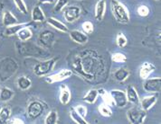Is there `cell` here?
<instances>
[{"mask_svg": "<svg viewBox=\"0 0 161 124\" xmlns=\"http://www.w3.org/2000/svg\"><path fill=\"white\" fill-rule=\"evenodd\" d=\"M111 12L115 20L120 23H128L130 20V13L127 7L119 0H111L110 1Z\"/></svg>", "mask_w": 161, "mask_h": 124, "instance_id": "1", "label": "cell"}, {"mask_svg": "<svg viewBox=\"0 0 161 124\" xmlns=\"http://www.w3.org/2000/svg\"><path fill=\"white\" fill-rule=\"evenodd\" d=\"M18 65L15 59L11 58H6L0 61V79L2 81L8 80L13 74L16 72Z\"/></svg>", "mask_w": 161, "mask_h": 124, "instance_id": "2", "label": "cell"}, {"mask_svg": "<svg viewBox=\"0 0 161 124\" xmlns=\"http://www.w3.org/2000/svg\"><path fill=\"white\" fill-rule=\"evenodd\" d=\"M16 48L20 55L23 56H28V57H44L45 56L46 51L44 49H41L36 45L33 43H16Z\"/></svg>", "mask_w": 161, "mask_h": 124, "instance_id": "3", "label": "cell"}, {"mask_svg": "<svg viewBox=\"0 0 161 124\" xmlns=\"http://www.w3.org/2000/svg\"><path fill=\"white\" fill-rule=\"evenodd\" d=\"M59 59V57L52 58L44 61H37L33 67V71L38 77L46 76L51 72L55 65L56 61Z\"/></svg>", "mask_w": 161, "mask_h": 124, "instance_id": "4", "label": "cell"}, {"mask_svg": "<svg viewBox=\"0 0 161 124\" xmlns=\"http://www.w3.org/2000/svg\"><path fill=\"white\" fill-rule=\"evenodd\" d=\"M147 117V112L141 107L134 106L127 111V118L131 124H142Z\"/></svg>", "mask_w": 161, "mask_h": 124, "instance_id": "5", "label": "cell"}, {"mask_svg": "<svg viewBox=\"0 0 161 124\" xmlns=\"http://www.w3.org/2000/svg\"><path fill=\"white\" fill-rule=\"evenodd\" d=\"M44 106L40 101H33L27 106V116L31 120H36L44 113Z\"/></svg>", "mask_w": 161, "mask_h": 124, "instance_id": "6", "label": "cell"}, {"mask_svg": "<svg viewBox=\"0 0 161 124\" xmlns=\"http://www.w3.org/2000/svg\"><path fill=\"white\" fill-rule=\"evenodd\" d=\"M112 101L114 102V105L119 108H123L127 105L128 100L126 96V92L119 90V89H113L110 92Z\"/></svg>", "mask_w": 161, "mask_h": 124, "instance_id": "7", "label": "cell"}, {"mask_svg": "<svg viewBox=\"0 0 161 124\" xmlns=\"http://www.w3.org/2000/svg\"><path fill=\"white\" fill-rule=\"evenodd\" d=\"M143 84V87L148 93H159L161 89V77H151L147 78Z\"/></svg>", "mask_w": 161, "mask_h": 124, "instance_id": "8", "label": "cell"}, {"mask_svg": "<svg viewBox=\"0 0 161 124\" xmlns=\"http://www.w3.org/2000/svg\"><path fill=\"white\" fill-rule=\"evenodd\" d=\"M81 10L78 6H69L64 11V19L68 22H73L80 17Z\"/></svg>", "mask_w": 161, "mask_h": 124, "instance_id": "9", "label": "cell"}, {"mask_svg": "<svg viewBox=\"0 0 161 124\" xmlns=\"http://www.w3.org/2000/svg\"><path fill=\"white\" fill-rule=\"evenodd\" d=\"M55 42V35L51 31H44L39 35V42L44 48H51Z\"/></svg>", "mask_w": 161, "mask_h": 124, "instance_id": "10", "label": "cell"}, {"mask_svg": "<svg viewBox=\"0 0 161 124\" xmlns=\"http://www.w3.org/2000/svg\"><path fill=\"white\" fill-rule=\"evenodd\" d=\"M72 75H73L72 70L64 68V69H62L61 71H59L58 73L47 77L45 78V81L48 84H53V83H56V82H61V81L65 80L67 78H69Z\"/></svg>", "mask_w": 161, "mask_h": 124, "instance_id": "11", "label": "cell"}, {"mask_svg": "<svg viewBox=\"0 0 161 124\" xmlns=\"http://www.w3.org/2000/svg\"><path fill=\"white\" fill-rule=\"evenodd\" d=\"M106 11V1L105 0H98L95 5L94 17L96 21L101 22L103 21Z\"/></svg>", "mask_w": 161, "mask_h": 124, "instance_id": "12", "label": "cell"}, {"mask_svg": "<svg viewBox=\"0 0 161 124\" xmlns=\"http://www.w3.org/2000/svg\"><path fill=\"white\" fill-rule=\"evenodd\" d=\"M155 69H156V67L154 64L149 63V62H144L139 68V76L143 80H145L149 77V76L153 73Z\"/></svg>", "mask_w": 161, "mask_h": 124, "instance_id": "13", "label": "cell"}, {"mask_svg": "<svg viewBox=\"0 0 161 124\" xmlns=\"http://www.w3.org/2000/svg\"><path fill=\"white\" fill-rule=\"evenodd\" d=\"M71 92L69 87L66 86L65 84H62L60 87V95H59V99L62 104L67 105L70 101H71Z\"/></svg>", "mask_w": 161, "mask_h": 124, "instance_id": "14", "label": "cell"}, {"mask_svg": "<svg viewBox=\"0 0 161 124\" xmlns=\"http://www.w3.org/2000/svg\"><path fill=\"white\" fill-rule=\"evenodd\" d=\"M158 101V95H149V96H145L143 99L140 101V107L144 111L147 112L150 108H152L155 103Z\"/></svg>", "mask_w": 161, "mask_h": 124, "instance_id": "15", "label": "cell"}, {"mask_svg": "<svg viewBox=\"0 0 161 124\" xmlns=\"http://www.w3.org/2000/svg\"><path fill=\"white\" fill-rule=\"evenodd\" d=\"M126 96H127V100L128 102H130L132 104L138 105L139 103V97L138 95L137 90L135 89V87L130 85L127 87V91H126Z\"/></svg>", "mask_w": 161, "mask_h": 124, "instance_id": "16", "label": "cell"}, {"mask_svg": "<svg viewBox=\"0 0 161 124\" xmlns=\"http://www.w3.org/2000/svg\"><path fill=\"white\" fill-rule=\"evenodd\" d=\"M70 37L74 42L79 44H85L88 42V36L86 33L81 32L78 30H73L70 32Z\"/></svg>", "mask_w": 161, "mask_h": 124, "instance_id": "17", "label": "cell"}, {"mask_svg": "<svg viewBox=\"0 0 161 124\" xmlns=\"http://www.w3.org/2000/svg\"><path fill=\"white\" fill-rule=\"evenodd\" d=\"M47 22L51 26H53L54 29H56L59 32H68V31H69L68 27L66 26L64 23H63L61 21L55 19L54 17H49V18H47Z\"/></svg>", "mask_w": 161, "mask_h": 124, "instance_id": "18", "label": "cell"}, {"mask_svg": "<svg viewBox=\"0 0 161 124\" xmlns=\"http://www.w3.org/2000/svg\"><path fill=\"white\" fill-rule=\"evenodd\" d=\"M30 22H22V23H15V24H13V25H10V26H7V29L5 31V34L7 36H12L14 34H16L17 32L19 30L25 27V26H27L29 25Z\"/></svg>", "mask_w": 161, "mask_h": 124, "instance_id": "19", "label": "cell"}, {"mask_svg": "<svg viewBox=\"0 0 161 124\" xmlns=\"http://www.w3.org/2000/svg\"><path fill=\"white\" fill-rule=\"evenodd\" d=\"M32 20L34 22H44L45 21V15H44L43 10L39 6H36L32 10Z\"/></svg>", "mask_w": 161, "mask_h": 124, "instance_id": "20", "label": "cell"}, {"mask_svg": "<svg viewBox=\"0 0 161 124\" xmlns=\"http://www.w3.org/2000/svg\"><path fill=\"white\" fill-rule=\"evenodd\" d=\"M17 37L21 42H27L33 37V32L32 30L28 28L27 26H25L17 32Z\"/></svg>", "mask_w": 161, "mask_h": 124, "instance_id": "21", "label": "cell"}, {"mask_svg": "<svg viewBox=\"0 0 161 124\" xmlns=\"http://www.w3.org/2000/svg\"><path fill=\"white\" fill-rule=\"evenodd\" d=\"M130 71L124 67L119 68L114 72V77L118 82H124L130 77Z\"/></svg>", "mask_w": 161, "mask_h": 124, "instance_id": "22", "label": "cell"}, {"mask_svg": "<svg viewBox=\"0 0 161 124\" xmlns=\"http://www.w3.org/2000/svg\"><path fill=\"white\" fill-rule=\"evenodd\" d=\"M17 86H18V87L20 88L21 90L25 91V90H27V89H29L31 87L32 81H31L29 77L22 76V77H19L17 78Z\"/></svg>", "mask_w": 161, "mask_h": 124, "instance_id": "23", "label": "cell"}, {"mask_svg": "<svg viewBox=\"0 0 161 124\" xmlns=\"http://www.w3.org/2000/svg\"><path fill=\"white\" fill-rule=\"evenodd\" d=\"M3 23L6 26H10L17 23V19L10 11H6L3 15Z\"/></svg>", "mask_w": 161, "mask_h": 124, "instance_id": "24", "label": "cell"}, {"mask_svg": "<svg viewBox=\"0 0 161 124\" xmlns=\"http://www.w3.org/2000/svg\"><path fill=\"white\" fill-rule=\"evenodd\" d=\"M98 95H99V93L97 89H91L89 90L88 93L83 96L82 100L88 103H94L98 98Z\"/></svg>", "mask_w": 161, "mask_h": 124, "instance_id": "25", "label": "cell"}, {"mask_svg": "<svg viewBox=\"0 0 161 124\" xmlns=\"http://www.w3.org/2000/svg\"><path fill=\"white\" fill-rule=\"evenodd\" d=\"M15 95V92L12 91L10 88L3 87L0 91V100L3 102H8Z\"/></svg>", "mask_w": 161, "mask_h": 124, "instance_id": "26", "label": "cell"}, {"mask_svg": "<svg viewBox=\"0 0 161 124\" xmlns=\"http://www.w3.org/2000/svg\"><path fill=\"white\" fill-rule=\"evenodd\" d=\"M70 116H71L72 120H73L75 123H77V124H88L89 123L88 122H87L84 118H82V117L80 116V114L75 111L74 108H72V109H71V112H70Z\"/></svg>", "mask_w": 161, "mask_h": 124, "instance_id": "27", "label": "cell"}, {"mask_svg": "<svg viewBox=\"0 0 161 124\" xmlns=\"http://www.w3.org/2000/svg\"><path fill=\"white\" fill-rule=\"evenodd\" d=\"M98 93H99V95L102 96L104 103H106V104H108L110 106V105H114V102H113L112 98H111V95H110L109 92H107L105 89H99Z\"/></svg>", "mask_w": 161, "mask_h": 124, "instance_id": "28", "label": "cell"}, {"mask_svg": "<svg viewBox=\"0 0 161 124\" xmlns=\"http://www.w3.org/2000/svg\"><path fill=\"white\" fill-rule=\"evenodd\" d=\"M58 122V112L55 110L51 111L46 118L44 119V123L45 124H56Z\"/></svg>", "mask_w": 161, "mask_h": 124, "instance_id": "29", "label": "cell"}, {"mask_svg": "<svg viewBox=\"0 0 161 124\" xmlns=\"http://www.w3.org/2000/svg\"><path fill=\"white\" fill-rule=\"evenodd\" d=\"M11 115V111L8 107H3L0 110V124L7 123Z\"/></svg>", "mask_w": 161, "mask_h": 124, "instance_id": "30", "label": "cell"}, {"mask_svg": "<svg viewBox=\"0 0 161 124\" xmlns=\"http://www.w3.org/2000/svg\"><path fill=\"white\" fill-rule=\"evenodd\" d=\"M99 112L103 115V117H110L112 116L113 112H112V110L110 108V105L106 104V103H102L100 106H99Z\"/></svg>", "mask_w": 161, "mask_h": 124, "instance_id": "31", "label": "cell"}, {"mask_svg": "<svg viewBox=\"0 0 161 124\" xmlns=\"http://www.w3.org/2000/svg\"><path fill=\"white\" fill-rule=\"evenodd\" d=\"M116 43H117L118 47L119 48H125L128 44V39L125 36L124 33L122 32H119L116 37Z\"/></svg>", "mask_w": 161, "mask_h": 124, "instance_id": "32", "label": "cell"}, {"mask_svg": "<svg viewBox=\"0 0 161 124\" xmlns=\"http://www.w3.org/2000/svg\"><path fill=\"white\" fill-rule=\"evenodd\" d=\"M111 59L116 63H124L127 61V56L121 52H116L111 55Z\"/></svg>", "mask_w": 161, "mask_h": 124, "instance_id": "33", "label": "cell"}, {"mask_svg": "<svg viewBox=\"0 0 161 124\" xmlns=\"http://www.w3.org/2000/svg\"><path fill=\"white\" fill-rule=\"evenodd\" d=\"M14 1V3H15V7H17V9L23 13V14H25V15H26L27 13H28V11H27V7H26V5H25V1L24 0H13Z\"/></svg>", "mask_w": 161, "mask_h": 124, "instance_id": "34", "label": "cell"}, {"mask_svg": "<svg viewBox=\"0 0 161 124\" xmlns=\"http://www.w3.org/2000/svg\"><path fill=\"white\" fill-rule=\"evenodd\" d=\"M81 27L84 32L86 33H92L93 31H94V26H93V23L91 22V21H86L81 24Z\"/></svg>", "mask_w": 161, "mask_h": 124, "instance_id": "35", "label": "cell"}, {"mask_svg": "<svg viewBox=\"0 0 161 124\" xmlns=\"http://www.w3.org/2000/svg\"><path fill=\"white\" fill-rule=\"evenodd\" d=\"M67 4H68V0H57V2L54 6V8H53V11L54 12L62 11L64 8L65 7Z\"/></svg>", "mask_w": 161, "mask_h": 124, "instance_id": "36", "label": "cell"}, {"mask_svg": "<svg viewBox=\"0 0 161 124\" xmlns=\"http://www.w3.org/2000/svg\"><path fill=\"white\" fill-rule=\"evenodd\" d=\"M137 11H138L139 15L142 16V17H146V16L149 15V8L147 7V6H145V5L139 6Z\"/></svg>", "mask_w": 161, "mask_h": 124, "instance_id": "37", "label": "cell"}, {"mask_svg": "<svg viewBox=\"0 0 161 124\" xmlns=\"http://www.w3.org/2000/svg\"><path fill=\"white\" fill-rule=\"evenodd\" d=\"M74 109L82 118H84V119L86 118V116H87V108L85 106L79 104L76 107H74Z\"/></svg>", "mask_w": 161, "mask_h": 124, "instance_id": "38", "label": "cell"}, {"mask_svg": "<svg viewBox=\"0 0 161 124\" xmlns=\"http://www.w3.org/2000/svg\"><path fill=\"white\" fill-rule=\"evenodd\" d=\"M11 123L21 124V123H25V122L22 121L21 119H19V118H14V120H12V121H11Z\"/></svg>", "mask_w": 161, "mask_h": 124, "instance_id": "39", "label": "cell"}, {"mask_svg": "<svg viewBox=\"0 0 161 124\" xmlns=\"http://www.w3.org/2000/svg\"><path fill=\"white\" fill-rule=\"evenodd\" d=\"M38 2L41 3V4H44V3L53 4V3H54V0H38Z\"/></svg>", "mask_w": 161, "mask_h": 124, "instance_id": "40", "label": "cell"}, {"mask_svg": "<svg viewBox=\"0 0 161 124\" xmlns=\"http://www.w3.org/2000/svg\"><path fill=\"white\" fill-rule=\"evenodd\" d=\"M3 7H4V5H3L2 2H0V14H1V12H2V10H3Z\"/></svg>", "mask_w": 161, "mask_h": 124, "instance_id": "41", "label": "cell"}, {"mask_svg": "<svg viewBox=\"0 0 161 124\" xmlns=\"http://www.w3.org/2000/svg\"><path fill=\"white\" fill-rule=\"evenodd\" d=\"M156 1H158V0H156Z\"/></svg>", "mask_w": 161, "mask_h": 124, "instance_id": "42", "label": "cell"}]
</instances>
